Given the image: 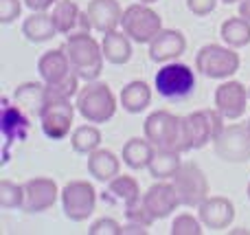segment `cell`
Here are the masks:
<instances>
[{"label": "cell", "instance_id": "20", "mask_svg": "<svg viewBox=\"0 0 250 235\" xmlns=\"http://www.w3.org/2000/svg\"><path fill=\"white\" fill-rule=\"evenodd\" d=\"M119 170H121V161L110 150H95L92 154H88V171L99 183H110L112 178H117Z\"/></svg>", "mask_w": 250, "mask_h": 235}, {"label": "cell", "instance_id": "23", "mask_svg": "<svg viewBox=\"0 0 250 235\" xmlns=\"http://www.w3.org/2000/svg\"><path fill=\"white\" fill-rule=\"evenodd\" d=\"M2 132H4V141L9 143L13 141H24L26 132H29V119L26 112L20 106H9L4 101V110H2Z\"/></svg>", "mask_w": 250, "mask_h": 235}, {"label": "cell", "instance_id": "24", "mask_svg": "<svg viewBox=\"0 0 250 235\" xmlns=\"http://www.w3.org/2000/svg\"><path fill=\"white\" fill-rule=\"evenodd\" d=\"M154 152L156 148L151 145V141L147 139H129L127 143L123 145V163L129 167V170H145L149 167L151 158H154Z\"/></svg>", "mask_w": 250, "mask_h": 235}, {"label": "cell", "instance_id": "14", "mask_svg": "<svg viewBox=\"0 0 250 235\" xmlns=\"http://www.w3.org/2000/svg\"><path fill=\"white\" fill-rule=\"evenodd\" d=\"M121 4L117 0H90L86 7V20L90 31L97 33H112L121 24Z\"/></svg>", "mask_w": 250, "mask_h": 235}, {"label": "cell", "instance_id": "17", "mask_svg": "<svg viewBox=\"0 0 250 235\" xmlns=\"http://www.w3.org/2000/svg\"><path fill=\"white\" fill-rule=\"evenodd\" d=\"M143 202L149 209V214L156 220L169 218L176 211V207H180V198L173 187V183H156L147 189V193L143 196Z\"/></svg>", "mask_w": 250, "mask_h": 235}, {"label": "cell", "instance_id": "26", "mask_svg": "<svg viewBox=\"0 0 250 235\" xmlns=\"http://www.w3.org/2000/svg\"><path fill=\"white\" fill-rule=\"evenodd\" d=\"M110 202H119V205L127 207L132 202H136L141 198V189H138V183L132 178V176H117L108 183V193H105Z\"/></svg>", "mask_w": 250, "mask_h": 235}, {"label": "cell", "instance_id": "9", "mask_svg": "<svg viewBox=\"0 0 250 235\" xmlns=\"http://www.w3.org/2000/svg\"><path fill=\"white\" fill-rule=\"evenodd\" d=\"M62 207L64 215L73 222H83L95 214L97 192L88 180H70L62 189Z\"/></svg>", "mask_w": 250, "mask_h": 235}, {"label": "cell", "instance_id": "3", "mask_svg": "<svg viewBox=\"0 0 250 235\" xmlns=\"http://www.w3.org/2000/svg\"><path fill=\"white\" fill-rule=\"evenodd\" d=\"M77 110L88 123H105L117 112V99L108 84L88 82L86 88L77 92Z\"/></svg>", "mask_w": 250, "mask_h": 235}, {"label": "cell", "instance_id": "43", "mask_svg": "<svg viewBox=\"0 0 250 235\" xmlns=\"http://www.w3.org/2000/svg\"><path fill=\"white\" fill-rule=\"evenodd\" d=\"M248 92H250V88H248Z\"/></svg>", "mask_w": 250, "mask_h": 235}, {"label": "cell", "instance_id": "22", "mask_svg": "<svg viewBox=\"0 0 250 235\" xmlns=\"http://www.w3.org/2000/svg\"><path fill=\"white\" fill-rule=\"evenodd\" d=\"M22 35L33 44H42V42L53 40L57 35V29H55V24H53L51 13L33 11L24 20V24H22Z\"/></svg>", "mask_w": 250, "mask_h": 235}, {"label": "cell", "instance_id": "38", "mask_svg": "<svg viewBox=\"0 0 250 235\" xmlns=\"http://www.w3.org/2000/svg\"><path fill=\"white\" fill-rule=\"evenodd\" d=\"M239 16L250 20V0H242V2H239Z\"/></svg>", "mask_w": 250, "mask_h": 235}, {"label": "cell", "instance_id": "31", "mask_svg": "<svg viewBox=\"0 0 250 235\" xmlns=\"http://www.w3.org/2000/svg\"><path fill=\"white\" fill-rule=\"evenodd\" d=\"M202 220L193 218L189 214H182L173 220L171 224V235H202Z\"/></svg>", "mask_w": 250, "mask_h": 235}, {"label": "cell", "instance_id": "27", "mask_svg": "<svg viewBox=\"0 0 250 235\" xmlns=\"http://www.w3.org/2000/svg\"><path fill=\"white\" fill-rule=\"evenodd\" d=\"M182 165L180 161V152H173V150H158L156 148L154 152V158L149 163V174L154 176L156 180H167V178H173L178 171V167Z\"/></svg>", "mask_w": 250, "mask_h": 235}, {"label": "cell", "instance_id": "30", "mask_svg": "<svg viewBox=\"0 0 250 235\" xmlns=\"http://www.w3.org/2000/svg\"><path fill=\"white\" fill-rule=\"evenodd\" d=\"M24 205V187L11 180H0V207L2 209H18Z\"/></svg>", "mask_w": 250, "mask_h": 235}, {"label": "cell", "instance_id": "12", "mask_svg": "<svg viewBox=\"0 0 250 235\" xmlns=\"http://www.w3.org/2000/svg\"><path fill=\"white\" fill-rule=\"evenodd\" d=\"M250 101V92L246 90L242 82H229L220 84L215 90V108L226 121H237L246 112V104Z\"/></svg>", "mask_w": 250, "mask_h": 235}, {"label": "cell", "instance_id": "8", "mask_svg": "<svg viewBox=\"0 0 250 235\" xmlns=\"http://www.w3.org/2000/svg\"><path fill=\"white\" fill-rule=\"evenodd\" d=\"M182 207H200L208 198V183L195 163H182L171 178Z\"/></svg>", "mask_w": 250, "mask_h": 235}, {"label": "cell", "instance_id": "10", "mask_svg": "<svg viewBox=\"0 0 250 235\" xmlns=\"http://www.w3.org/2000/svg\"><path fill=\"white\" fill-rule=\"evenodd\" d=\"M215 154L226 163H246L250 158V128L248 123H233L222 130L213 141Z\"/></svg>", "mask_w": 250, "mask_h": 235}, {"label": "cell", "instance_id": "33", "mask_svg": "<svg viewBox=\"0 0 250 235\" xmlns=\"http://www.w3.org/2000/svg\"><path fill=\"white\" fill-rule=\"evenodd\" d=\"M90 235H123V227L112 218H101L90 227Z\"/></svg>", "mask_w": 250, "mask_h": 235}, {"label": "cell", "instance_id": "36", "mask_svg": "<svg viewBox=\"0 0 250 235\" xmlns=\"http://www.w3.org/2000/svg\"><path fill=\"white\" fill-rule=\"evenodd\" d=\"M57 0H24V4L31 11H48L51 7H55Z\"/></svg>", "mask_w": 250, "mask_h": 235}, {"label": "cell", "instance_id": "39", "mask_svg": "<svg viewBox=\"0 0 250 235\" xmlns=\"http://www.w3.org/2000/svg\"><path fill=\"white\" fill-rule=\"evenodd\" d=\"M222 2H226V4H235V2H242V0H222Z\"/></svg>", "mask_w": 250, "mask_h": 235}, {"label": "cell", "instance_id": "41", "mask_svg": "<svg viewBox=\"0 0 250 235\" xmlns=\"http://www.w3.org/2000/svg\"><path fill=\"white\" fill-rule=\"evenodd\" d=\"M248 198H250V183H248Z\"/></svg>", "mask_w": 250, "mask_h": 235}, {"label": "cell", "instance_id": "2", "mask_svg": "<svg viewBox=\"0 0 250 235\" xmlns=\"http://www.w3.org/2000/svg\"><path fill=\"white\" fill-rule=\"evenodd\" d=\"M145 136L158 150H173L180 154L187 152L182 117H176L167 110H156L145 119Z\"/></svg>", "mask_w": 250, "mask_h": 235}, {"label": "cell", "instance_id": "7", "mask_svg": "<svg viewBox=\"0 0 250 235\" xmlns=\"http://www.w3.org/2000/svg\"><path fill=\"white\" fill-rule=\"evenodd\" d=\"M121 26L136 44H149L163 31V20L145 2H136L129 4L127 9H123Z\"/></svg>", "mask_w": 250, "mask_h": 235}, {"label": "cell", "instance_id": "4", "mask_svg": "<svg viewBox=\"0 0 250 235\" xmlns=\"http://www.w3.org/2000/svg\"><path fill=\"white\" fill-rule=\"evenodd\" d=\"M224 121L220 112L215 110H198L193 114H187L182 117V123H185V150L191 152V150H202L204 145L213 143L217 136L224 130Z\"/></svg>", "mask_w": 250, "mask_h": 235}, {"label": "cell", "instance_id": "21", "mask_svg": "<svg viewBox=\"0 0 250 235\" xmlns=\"http://www.w3.org/2000/svg\"><path fill=\"white\" fill-rule=\"evenodd\" d=\"M101 48H104V57L110 64H127L132 60V38L127 33L121 31H112V33H105L101 40Z\"/></svg>", "mask_w": 250, "mask_h": 235}, {"label": "cell", "instance_id": "16", "mask_svg": "<svg viewBox=\"0 0 250 235\" xmlns=\"http://www.w3.org/2000/svg\"><path fill=\"white\" fill-rule=\"evenodd\" d=\"M198 215L207 229L222 231V229H229L230 222L235 220V205L229 198L208 196L207 200L198 207Z\"/></svg>", "mask_w": 250, "mask_h": 235}, {"label": "cell", "instance_id": "1", "mask_svg": "<svg viewBox=\"0 0 250 235\" xmlns=\"http://www.w3.org/2000/svg\"><path fill=\"white\" fill-rule=\"evenodd\" d=\"M64 51L70 60L73 70L79 75L83 82H95L104 70V48L90 35V31H82V33H73L66 38Z\"/></svg>", "mask_w": 250, "mask_h": 235}, {"label": "cell", "instance_id": "34", "mask_svg": "<svg viewBox=\"0 0 250 235\" xmlns=\"http://www.w3.org/2000/svg\"><path fill=\"white\" fill-rule=\"evenodd\" d=\"M22 11L20 0H0V22L2 24H11Z\"/></svg>", "mask_w": 250, "mask_h": 235}, {"label": "cell", "instance_id": "42", "mask_svg": "<svg viewBox=\"0 0 250 235\" xmlns=\"http://www.w3.org/2000/svg\"><path fill=\"white\" fill-rule=\"evenodd\" d=\"M248 128H250V121H248Z\"/></svg>", "mask_w": 250, "mask_h": 235}, {"label": "cell", "instance_id": "25", "mask_svg": "<svg viewBox=\"0 0 250 235\" xmlns=\"http://www.w3.org/2000/svg\"><path fill=\"white\" fill-rule=\"evenodd\" d=\"M151 104V88L145 82H129L121 90V106L125 112L141 114Z\"/></svg>", "mask_w": 250, "mask_h": 235}, {"label": "cell", "instance_id": "28", "mask_svg": "<svg viewBox=\"0 0 250 235\" xmlns=\"http://www.w3.org/2000/svg\"><path fill=\"white\" fill-rule=\"evenodd\" d=\"M220 35H222V40L233 48L246 46V44H250V20H246L244 16L229 18V20L222 22Z\"/></svg>", "mask_w": 250, "mask_h": 235}, {"label": "cell", "instance_id": "11", "mask_svg": "<svg viewBox=\"0 0 250 235\" xmlns=\"http://www.w3.org/2000/svg\"><path fill=\"white\" fill-rule=\"evenodd\" d=\"M75 117V106L70 99H48L40 112V126L42 132L53 141H62L70 134Z\"/></svg>", "mask_w": 250, "mask_h": 235}, {"label": "cell", "instance_id": "19", "mask_svg": "<svg viewBox=\"0 0 250 235\" xmlns=\"http://www.w3.org/2000/svg\"><path fill=\"white\" fill-rule=\"evenodd\" d=\"M16 106H20L26 114L31 117H40L42 108L46 106V84H38V82H26L20 84L13 92Z\"/></svg>", "mask_w": 250, "mask_h": 235}, {"label": "cell", "instance_id": "32", "mask_svg": "<svg viewBox=\"0 0 250 235\" xmlns=\"http://www.w3.org/2000/svg\"><path fill=\"white\" fill-rule=\"evenodd\" d=\"M125 218H127V222L145 224V227H151V224L156 222V218L149 214V209H147L145 202H143V196L138 198L136 202H132V205L125 207Z\"/></svg>", "mask_w": 250, "mask_h": 235}, {"label": "cell", "instance_id": "13", "mask_svg": "<svg viewBox=\"0 0 250 235\" xmlns=\"http://www.w3.org/2000/svg\"><path fill=\"white\" fill-rule=\"evenodd\" d=\"M24 205L22 209L26 214H42V211L51 209L55 205L60 189L53 178H31L24 185Z\"/></svg>", "mask_w": 250, "mask_h": 235}, {"label": "cell", "instance_id": "40", "mask_svg": "<svg viewBox=\"0 0 250 235\" xmlns=\"http://www.w3.org/2000/svg\"><path fill=\"white\" fill-rule=\"evenodd\" d=\"M138 2H145V4H151V2H156V0H138Z\"/></svg>", "mask_w": 250, "mask_h": 235}, {"label": "cell", "instance_id": "6", "mask_svg": "<svg viewBox=\"0 0 250 235\" xmlns=\"http://www.w3.org/2000/svg\"><path fill=\"white\" fill-rule=\"evenodd\" d=\"M154 84L160 97L171 101H180V99H187L195 90V73L187 64L167 62L163 68H158Z\"/></svg>", "mask_w": 250, "mask_h": 235}, {"label": "cell", "instance_id": "5", "mask_svg": "<svg viewBox=\"0 0 250 235\" xmlns=\"http://www.w3.org/2000/svg\"><path fill=\"white\" fill-rule=\"evenodd\" d=\"M195 68L211 79H229L239 70V55L233 46L222 44H207L195 55Z\"/></svg>", "mask_w": 250, "mask_h": 235}, {"label": "cell", "instance_id": "37", "mask_svg": "<svg viewBox=\"0 0 250 235\" xmlns=\"http://www.w3.org/2000/svg\"><path fill=\"white\" fill-rule=\"evenodd\" d=\"M147 229L149 227H145V224H136V222H127L123 227V235H147Z\"/></svg>", "mask_w": 250, "mask_h": 235}, {"label": "cell", "instance_id": "35", "mask_svg": "<svg viewBox=\"0 0 250 235\" xmlns=\"http://www.w3.org/2000/svg\"><path fill=\"white\" fill-rule=\"evenodd\" d=\"M217 0H187V9L193 16H208L211 11H215Z\"/></svg>", "mask_w": 250, "mask_h": 235}, {"label": "cell", "instance_id": "18", "mask_svg": "<svg viewBox=\"0 0 250 235\" xmlns=\"http://www.w3.org/2000/svg\"><path fill=\"white\" fill-rule=\"evenodd\" d=\"M185 51H187V40L176 29H163L149 42V60L160 62V64L178 60Z\"/></svg>", "mask_w": 250, "mask_h": 235}, {"label": "cell", "instance_id": "15", "mask_svg": "<svg viewBox=\"0 0 250 235\" xmlns=\"http://www.w3.org/2000/svg\"><path fill=\"white\" fill-rule=\"evenodd\" d=\"M51 18L57 33L73 35V33H82V31H90L86 20V11H82L79 4L73 2V0H57L51 11Z\"/></svg>", "mask_w": 250, "mask_h": 235}, {"label": "cell", "instance_id": "29", "mask_svg": "<svg viewBox=\"0 0 250 235\" xmlns=\"http://www.w3.org/2000/svg\"><path fill=\"white\" fill-rule=\"evenodd\" d=\"M70 145L77 154H92L101 145V132L97 126H79L70 136Z\"/></svg>", "mask_w": 250, "mask_h": 235}]
</instances>
